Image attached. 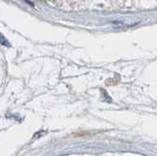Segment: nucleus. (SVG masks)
<instances>
[{
	"label": "nucleus",
	"instance_id": "1",
	"mask_svg": "<svg viewBox=\"0 0 157 156\" xmlns=\"http://www.w3.org/2000/svg\"><path fill=\"white\" fill-rule=\"evenodd\" d=\"M0 43H1V44H3V45H7V46H10V44L8 43V40H6V38H5L1 33H0Z\"/></svg>",
	"mask_w": 157,
	"mask_h": 156
}]
</instances>
